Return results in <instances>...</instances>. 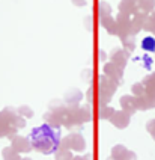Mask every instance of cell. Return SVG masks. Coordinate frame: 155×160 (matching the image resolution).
Masks as SVG:
<instances>
[{
    "label": "cell",
    "instance_id": "obj_1",
    "mask_svg": "<svg viewBox=\"0 0 155 160\" xmlns=\"http://www.w3.org/2000/svg\"><path fill=\"white\" fill-rule=\"evenodd\" d=\"M30 143L32 148L42 154H53L59 150V143H60V132L59 128H54L51 125L45 124L35 127L30 132Z\"/></svg>",
    "mask_w": 155,
    "mask_h": 160
},
{
    "label": "cell",
    "instance_id": "obj_2",
    "mask_svg": "<svg viewBox=\"0 0 155 160\" xmlns=\"http://www.w3.org/2000/svg\"><path fill=\"white\" fill-rule=\"evenodd\" d=\"M100 82H101L100 95L104 98V100H106V103H107V101L110 100L109 97H111V95L116 92V89H118V83H116L113 79H110L109 76H102Z\"/></svg>",
    "mask_w": 155,
    "mask_h": 160
},
{
    "label": "cell",
    "instance_id": "obj_3",
    "mask_svg": "<svg viewBox=\"0 0 155 160\" xmlns=\"http://www.w3.org/2000/svg\"><path fill=\"white\" fill-rule=\"evenodd\" d=\"M62 148H73L75 151H83L84 150V139L78 133L69 134L63 141V147Z\"/></svg>",
    "mask_w": 155,
    "mask_h": 160
},
{
    "label": "cell",
    "instance_id": "obj_4",
    "mask_svg": "<svg viewBox=\"0 0 155 160\" xmlns=\"http://www.w3.org/2000/svg\"><path fill=\"white\" fill-rule=\"evenodd\" d=\"M111 157L115 160H137L136 154L128 151L124 145H116L111 151Z\"/></svg>",
    "mask_w": 155,
    "mask_h": 160
},
{
    "label": "cell",
    "instance_id": "obj_5",
    "mask_svg": "<svg viewBox=\"0 0 155 160\" xmlns=\"http://www.w3.org/2000/svg\"><path fill=\"white\" fill-rule=\"evenodd\" d=\"M111 124L118 128H125L128 124H129V113L128 112H115V115L110 118Z\"/></svg>",
    "mask_w": 155,
    "mask_h": 160
},
{
    "label": "cell",
    "instance_id": "obj_6",
    "mask_svg": "<svg viewBox=\"0 0 155 160\" xmlns=\"http://www.w3.org/2000/svg\"><path fill=\"white\" fill-rule=\"evenodd\" d=\"M12 148L17 152H27L32 150V143L30 139H24V138H20L15 136V139L12 141Z\"/></svg>",
    "mask_w": 155,
    "mask_h": 160
},
{
    "label": "cell",
    "instance_id": "obj_7",
    "mask_svg": "<svg viewBox=\"0 0 155 160\" xmlns=\"http://www.w3.org/2000/svg\"><path fill=\"white\" fill-rule=\"evenodd\" d=\"M128 56H129L128 52H124V50H120V48H115V52L111 54V62L116 63V65L120 67V68H125Z\"/></svg>",
    "mask_w": 155,
    "mask_h": 160
},
{
    "label": "cell",
    "instance_id": "obj_8",
    "mask_svg": "<svg viewBox=\"0 0 155 160\" xmlns=\"http://www.w3.org/2000/svg\"><path fill=\"white\" fill-rule=\"evenodd\" d=\"M104 72H106V76H109L110 79H113L116 83H118L120 77H122V68L118 67L116 63H107L106 67H104Z\"/></svg>",
    "mask_w": 155,
    "mask_h": 160
},
{
    "label": "cell",
    "instance_id": "obj_9",
    "mask_svg": "<svg viewBox=\"0 0 155 160\" xmlns=\"http://www.w3.org/2000/svg\"><path fill=\"white\" fill-rule=\"evenodd\" d=\"M120 106L124 107V110L128 112L129 115H131V113H134V112L137 110L136 98L129 97V95H124V97L120 98Z\"/></svg>",
    "mask_w": 155,
    "mask_h": 160
},
{
    "label": "cell",
    "instance_id": "obj_10",
    "mask_svg": "<svg viewBox=\"0 0 155 160\" xmlns=\"http://www.w3.org/2000/svg\"><path fill=\"white\" fill-rule=\"evenodd\" d=\"M140 47H142V50H145V52L155 53V36L148 35L146 38H143L142 42H140Z\"/></svg>",
    "mask_w": 155,
    "mask_h": 160
},
{
    "label": "cell",
    "instance_id": "obj_11",
    "mask_svg": "<svg viewBox=\"0 0 155 160\" xmlns=\"http://www.w3.org/2000/svg\"><path fill=\"white\" fill-rule=\"evenodd\" d=\"M3 157H5V160H23L18 156V152L15 151L12 147L6 148V150H3Z\"/></svg>",
    "mask_w": 155,
    "mask_h": 160
},
{
    "label": "cell",
    "instance_id": "obj_12",
    "mask_svg": "<svg viewBox=\"0 0 155 160\" xmlns=\"http://www.w3.org/2000/svg\"><path fill=\"white\" fill-rule=\"evenodd\" d=\"M102 24L110 33H118V23H115L113 20L110 21V18H102Z\"/></svg>",
    "mask_w": 155,
    "mask_h": 160
},
{
    "label": "cell",
    "instance_id": "obj_13",
    "mask_svg": "<svg viewBox=\"0 0 155 160\" xmlns=\"http://www.w3.org/2000/svg\"><path fill=\"white\" fill-rule=\"evenodd\" d=\"M113 115H115V109H113V107L104 106L100 110V118H101V119H110Z\"/></svg>",
    "mask_w": 155,
    "mask_h": 160
},
{
    "label": "cell",
    "instance_id": "obj_14",
    "mask_svg": "<svg viewBox=\"0 0 155 160\" xmlns=\"http://www.w3.org/2000/svg\"><path fill=\"white\" fill-rule=\"evenodd\" d=\"M57 160H73V154L68 151V148H62V151H59L56 154Z\"/></svg>",
    "mask_w": 155,
    "mask_h": 160
},
{
    "label": "cell",
    "instance_id": "obj_15",
    "mask_svg": "<svg viewBox=\"0 0 155 160\" xmlns=\"http://www.w3.org/2000/svg\"><path fill=\"white\" fill-rule=\"evenodd\" d=\"M18 113H23V115H27L29 118L33 115V112H32V109L30 107H26V106H21L18 109Z\"/></svg>",
    "mask_w": 155,
    "mask_h": 160
},
{
    "label": "cell",
    "instance_id": "obj_16",
    "mask_svg": "<svg viewBox=\"0 0 155 160\" xmlns=\"http://www.w3.org/2000/svg\"><path fill=\"white\" fill-rule=\"evenodd\" d=\"M146 128H148V130H149V132L152 133V138L155 139V119H152V121H151L149 124L146 125Z\"/></svg>",
    "mask_w": 155,
    "mask_h": 160
},
{
    "label": "cell",
    "instance_id": "obj_17",
    "mask_svg": "<svg viewBox=\"0 0 155 160\" xmlns=\"http://www.w3.org/2000/svg\"><path fill=\"white\" fill-rule=\"evenodd\" d=\"M75 3H77V5H80V6L84 5V2H83V0H74V5H75Z\"/></svg>",
    "mask_w": 155,
    "mask_h": 160
},
{
    "label": "cell",
    "instance_id": "obj_18",
    "mask_svg": "<svg viewBox=\"0 0 155 160\" xmlns=\"http://www.w3.org/2000/svg\"><path fill=\"white\" fill-rule=\"evenodd\" d=\"M152 20H154V21H155V15H154V17H152Z\"/></svg>",
    "mask_w": 155,
    "mask_h": 160
},
{
    "label": "cell",
    "instance_id": "obj_19",
    "mask_svg": "<svg viewBox=\"0 0 155 160\" xmlns=\"http://www.w3.org/2000/svg\"><path fill=\"white\" fill-rule=\"evenodd\" d=\"M23 160H30V159H27V157H26V159H23Z\"/></svg>",
    "mask_w": 155,
    "mask_h": 160
}]
</instances>
